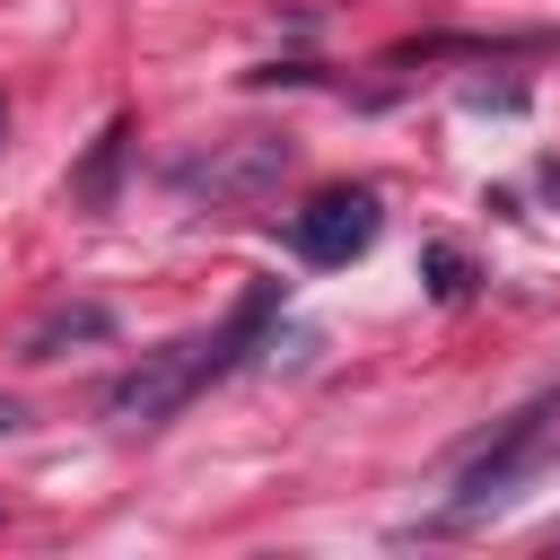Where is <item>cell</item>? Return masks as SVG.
Returning <instances> with one entry per match:
<instances>
[{"label": "cell", "instance_id": "cell-4", "mask_svg": "<svg viewBox=\"0 0 560 560\" xmlns=\"http://www.w3.org/2000/svg\"><path fill=\"white\" fill-rule=\"evenodd\" d=\"M9 429H18V402H0V438H9Z\"/></svg>", "mask_w": 560, "mask_h": 560}, {"label": "cell", "instance_id": "cell-3", "mask_svg": "<svg viewBox=\"0 0 560 560\" xmlns=\"http://www.w3.org/2000/svg\"><path fill=\"white\" fill-rule=\"evenodd\" d=\"M376 219H385V210H376V192H368V184H332V192H315V201L289 219V245H298L306 262H324V271H332V262H350V254H368V245H376Z\"/></svg>", "mask_w": 560, "mask_h": 560}, {"label": "cell", "instance_id": "cell-2", "mask_svg": "<svg viewBox=\"0 0 560 560\" xmlns=\"http://www.w3.org/2000/svg\"><path fill=\"white\" fill-rule=\"evenodd\" d=\"M551 429H560V394H534L490 446H472V464L455 472V508L446 516H472V508H490V499H508L525 472H534V455L551 446Z\"/></svg>", "mask_w": 560, "mask_h": 560}, {"label": "cell", "instance_id": "cell-1", "mask_svg": "<svg viewBox=\"0 0 560 560\" xmlns=\"http://www.w3.org/2000/svg\"><path fill=\"white\" fill-rule=\"evenodd\" d=\"M271 324V289H245V306L219 324V332H192V341H166V350H149L114 394H105V420H131V429H149V420H166L175 402H192L210 376H228L245 350H254V332Z\"/></svg>", "mask_w": 560, "mask_h": 560}]
</instances>
